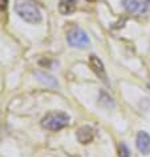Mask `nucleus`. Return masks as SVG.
I'll use <instances>...</instances> for the list:
<instances>
[{"mask_svg": "<svg viewBox=\"0 0 150 157\" xmlns=\"http://www.w3.org/2000/svg\"><path fill=\"white\" fill-rule=\"evenodd\" d=\"M15 11L23 20L29 24H39L41 21V13L33 0H16Z\"/></svg>", "mask_w": 150, "mask_h": 157, "instance_id": "obj_1", "label": "nucleus"}, {"mask_svg": "<svg viewBox=\"0 0 150 157\" xmlns=\"http://www.w3.org/2000/svg\"><path fill=\"white\" fill-rule=\"evenodd\" d=\"M68 124H69V116L65 112H60V111L48 112L41 120L43 128L48 129V131H58V129L66 127Z\"/></svg>", "mask_w": 150, "mask_h": 157, "instance_id": "obj_2", "label": "nucleus"}, {"mask_svg": "<svg viewBox=\"0 0 150 157\" xmlns=\"http://www.w3.org/2000/svg\"><path fill=\"white\" fill-rule=\"evenodd\" d=\"M122 6L126 12L134 16L150 15V0H122Z\"/></svg>", "mask_w": 150, "mask_h": 157, "instance_id": "obj_3", "label": "nucleus"}, {"mask_svg": "<svg viewBox=\"0 0 150 157\" xmlns=\"http://www.w3.org/2000/svg\"><path fill=\"white\" fill-rule=\"evenodd\" d=\"M68 43L72 47H77V48H85L90 44V40L88 37V35L85 33V31H82L78 27H73L72 29L68 32Z\"/></svg>", "mask_w": 150, "mask_h": 157, "instance_id": "obj_4", "label": "nucleus"}, {"mask_svg": "<svg viewBox=\"0 0 150 157\" xmlns=\"http://www.w3.org/2000/svg\"><path fill=\"white\" fill-rule=\"evenodd\" d=\"M89 65L90 68H92V71L94 73L97 75L98 77L101 78L104 83H108V78H106V72H105V68H104V64H102V61L98 59L97 56H94V55H92V56L89 57Z\"/></svg>", "mask_w": 150, "mask_h": 157, "instance_id": "obj_5", "label": "nucleus"}, {"mask_svg": "<svg viewBox=\"0 0 150 157\" xmlns=\"http://www.w3.org/2000/svg\"><path fill=\"white\" fill-rule=\"evenodd\" d=\"M136 145L137 149L144 155L150 153V136L146 132H140L137 135V140H136Z\"/></svg>", "mask_w": 150, "mask_h": 157, "instance_id": "obj_6", "label": "nucleus"}, {"mask_svg": "<svg viewBox=\"0 0 150 157\" xmlns=\"http://www.w3.org/2000/svg\"><path fill=\"white\" fill-rule=\"evenodd\" d=\"M94 137V131L92 127H88V125H84L77 131V140L80 141L81 144H88L93 140Z\"/></svg>", "mask_w": 150, "mask_h": 157, "instance_id": "obj_7", "label": "nucleus"}, {"mask_svg": "<svg viewBox=\"0 0 150 157\" xmlns=\"http://www.w3.org/2000/svg\"><path fill=\"white\" fill-rule=\"evenodd\" d=\"M77 0H60L58 2V11L62 15H70L76 11Z\"/></svg>", "mask_w": 150, "mask_h": 157, "instance_id": "obj_8", "label": "nucleus"}, {"mask_svg": "<svg viewBox=\"0 0 150 157\" xmlns=\"http://www.w3.org/2000/svg\"><path fill=\"white\" fill-rule=\"evenodd\" d=\"M35 75L39 77V80L43 81L44 84L47 85H52V87H54V85H57V81L54 80V78L52 76H49V75H47V73H43V72H35Z\"/></svg>", "mask_w": 150, "mask_h": 157, "instance_id": "obj_9", "label": "nucleus"}, {"mask_svg": "<svg viewBox=\"0 0 150 157\" xmlns=\"http://www.w3.org/2000/svg\"><path fill=\"white\" fill-rule=\"evenodd\" d=\"M118 157H130V152L125 144H120L118 147Z\"/></svg>", "mask_w": 150, "mask_h": 157, "instance_id": "obj_10", "label": "nucleus"}, {"mask_svg": "<svg viewBox=\"0 0 150 157\" xmlns=\"http://www.w3.org/2000/svg\"><path fill=\"white\" fill-rule=\"evenodd\" d=\"M8 0H0V10H6Z\"/></svg>", "mask_w": 150, "mask_h": 157, "instance_id": "obj_11", "label": "nucleus"}, {"mask_svg": "<svg viewBox=\"0 0 150 157\" xmlns=\"http://www.w3.org/2000/svg\"><path fill=\"white\" fill-rule=\"evenodd\" d=\"M89 2H93V0H89Z\"/></svg>", "mask_w": 150, "mask_h": 157, "instance_id": "obj_12", "label": "nucleus"}]
</instances>
